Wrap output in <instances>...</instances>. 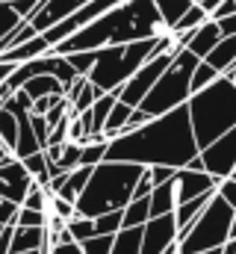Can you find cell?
I'll use <instances>...</instances> for the list:
<instances>
[{"label":"cell","mask_w":236,"mask_h":254,"mask_svg":"<svg viewBox=\"0 0 236 254\" xmlns=\"http://www.w3.org/2000/svg\"><path fill=\"white\" fill-rule=\"evenodd\" d=\"M236 210L216 192L210 198V204L204 207V213L183 231L177 234V252L180 254H201L213 252V249H225L231 243V222H234Z\"/></svg>","instance_id":"cell-6"},{"label":"cell","mask_w":236,"mask_h":254,"mask_svg":"<svg viewBox=\"0 0 236 254\" xmlns=\"http://www.w3.org/2000/svg\"><path fill=\"white\" fill-rule=\"evenodd\" d=\"M192 3H201V0H192Z\"/></svg>","instance_id":"cell-54"},{"label":"cell","mask_w":236,"mask_h":254,"mask_svg":"<svg viewBox=\"0 0 236 254\" xmlns=\"http://www.w3.org/2000/svg\"><path fill=\"white\" fill-rule=\"evenodd\" d=\"M198 142L189 119V107H175L172 113H163L151 119L148 125L136 130H124L110 139L107 160L118 163H139V166H172L183 169L192 157H198Z\"/></svg>","instance_id":"cell-1"},{"label":"cell","mask_w":236,"mask_h":254,"mask_svg":"<svg viewBox=\"0 0 236 254\" xmlns=\"http://www.w3.org/2000/svg\"><path fill=\"white\" fill-rule=\"evenodd\" d=\"M175 178H177V175H175ZM175 178L151 190V219H154V216L175 213V210H177V184H175Z\"/></svg>","instance_id":"cell-19"},{"label":"cell","mask_w":236,"mask_h":254,"mask_svg":"<svg viewBox=\"0 0 236 254\" xmlns=\"http://www.w3.org/2000/svg\"><path fill=\"white\" fill-rule=\"evenodd\" d=\"M0 231H3V225H0Z\"/></svg>","instance_id":"cell-55"},{"label":"cell","mask_w":236,"mask_h":254,"mask_svg":"<svg viewBox=\"0 0 236 254\" xmlns=\"http://www.w3.org/2000/svg\"><path fill=\"white\" fill-rule=\"evenodd\" d=\"M33 101H39V98H48V95H65V86L59 83L54 74H36V77H30L24 86H21Z\"/></svg>","instance_id":"cell-21"},{"label":"cell","mask_w":236,"mask_h":254,"mask_svg":"<svg viewBox=\"0 0 236 254\" xmlns=\"http://www.w3.org/2000/svg\"><path fill=\"white\" fill-rule=\"evenodd\" d=\"M65 60L71 63V68L80 74V77H89L92 65L98 60V51H77V54H65Z\"/></svg>","instance_id":"cell-35"},{"label":"cell","mask_w":236,"mask_h":254,"mask_svg":"<svg viewBox=\"0 0 236 254\" xmlns=\"http://www.w3.org/2000/svg\"><path fill=\"white\" fill-rule=\"evenodd\" d=\"M228 237H231V243H236V216H234V222H231V234Z\"/></svg>","instance_id":"cell-49"},{"label":"cell","mask_w":236,"mask_h":254,"mask_svg":"<svg viewBox=\"0 0 236 254\" xmlns=\"http://www.w3.org/2000/svg\"><path fill=\"white\" fill-rule=\"evenodd\" d=\"M121 219H124L121 210L104 213V216L95 219V231H98V234H118V231H121Z\"/></svg>","instance_id":"cell-37"},{"label":"cell","mask_w":236,"mask_h":254,"mask_svg":"<svg viewBox=\"0 0 236 254\" xmlns=\"http://www.w3.org/2000/svg\"><path fill=\"white\" fill-rule=\"evenodd\" d=\"M65 228H68V234L74 237V243H86L89 237L98 234V231H95V219H89V216H74V219L65 222Z\"/></svg>","instance_id":"cell-32"},{"label":"cell","mask_w":236,"mask_h":254,"mask_svg":"<svg viewBox=\"0 0 236 254\" xmlns=\"http://www.w3.org/2000/svg\"><path fill=\"white\" fill-rule=\"evenodd\" d=\"M201 63L192 51H177L172 65L163 71V77L154 83V89L145 95V101L139 104L151 119L163 116V113H172L175 107H183L189 98H192V71L195 65Z\"/></svg>","instance_id":"cell-7"},{"label":"cell","mask_w":236,"mask_h":254,"mask_svg":"<svg viewBox=\"0 0 236 254\" xmlns=\"http://www.w3.org/2000/svg\"><path fill=\"white\" fill-rule=\"evenodd\" d=\"M113 243H116V234H95L80 246H83V254H113Z\"/></svg>","instance_id":"cell-34"},{"label":"cell","mask_w":236,"mask_h":254,"mask_svg":"<svg viewBox=\"0 0 236 254\" xmlns=\"http://www.w3.org/2000/svg\"><path fill=\"white\" fill-rule=\"evenodd\" d=\"M216 192H207V195H198V198H192V201H183V204H177L175 210V222H177V234H183L201 213H204V207L210 204V198H213Z\"/></svg>","instance_id":"cell-20"},{"label":"cell","mask_w":236,"mask_h":254,"mask_svg":"<svg viewBox=\"0 0 236 254\" xmlns=\"http://www.w3.org/2000/svg\"><path fill=\"white\" fill-rule=\"evenodd\" d=\"M172 60H175V54L172 51H163V54H157V57H151L148 63L142 65L121 89L116 92L118 101H124V104H130V107H139L142 101H145V95L154 89V83L163 77V71L172 65Z\"/></svg>","instance_id":"cell-8"},{"label":"cell","mask_w":236,"mask_h":254,"mask_svg":"<svg viewBox=\"0 0 236 254\" xmlns=\"http://www.w3.org/2000/svg\"><path fill=\"white\" fill-rule=\"evenodd\" d=\"M21 163L27 166L30 178H33L39 187H48V184H51V163H48V154H45V151H36V154L24 157Z\"/></svg>","instance_id":"cell-27"},{"label":"cell","mask_w":236,"mask_h":254,"mask_svg":"<svg viewBox=\"0 0 236 254\" xmlns=\"http://www.w3.org/2000/svg\"><path fill=\"white\" fill-rule=\"evenodd\" d=\"M186 107H189V119H192L198 148H207L222 133L236 127V83L222 74L216 83L195 92L186 101Z\"/></svg>","instance_id":"cell-5"},{"label":"cell","mask_w":236,"mask_h":254,"mask_svg":"<svg viewBox=\"0 0 236 254\" xmlns=\"http://www.w3.org/2000/svg\"><path fill=\"white\" fill-rule=\"evenodd\" d=\"M142 228H121L113 243V254H142Z\"/></svg>","instance_id":"cell-25"},{"label":"cell","mask_w":236,"mask_h":254,"mask_svg":"<svg viewBox=\"0 0 236 254\" xmlns=\"http://www.w3.org/2000/svg\"><path fill=\"white\" fill-rule=\"evenodd\" d=\"M116 95L113 92H107V95H101L83 116H86V122H89V136H104V125H107V119H110V113H113V107H116Z\"/></svg>","instance_id":"cell-18"},{"label":"cell","mask_w":236,"mask_h":254,"mask_svg":"<svg viewBox=\"0 0 236 254\" xmlns=\"http://www.w3.org/2000/svg\"><path fill=\"white\" fill-rule=\"evenodd\" d=\"M89 0H39V9L27 18L39 33H45V30H51L54 24L59 21H65L68 15H74L77 9H83Z\"/></svg>","instance_id":"cell-11"},{"label":"cell","mask_w":236,"mask_h":254,"mask_svg":"<svg viewBox=\"0 0 236 254\" xmlns=\"http://www.w3.org/2000/svg\"><path fill=\"white\" fill-rule=\"evenodd\" d=\"M201 254H222V249H213V252H201Z\"/></svg>","instance_id":"cell-52"},{"label":"cell","mask_w":236,"mask_h":254,"mask_svg":"<svg viewBox=\"0 0 236 254\" xmlns=\"http://www.w3.org/2000/svg\"><path fill=\"white\" fill-rule=\"evenodd\" d=\"M219 77H222V74H219L213 65L201 60V63L195 65V71H192V95H195V92H201V89H207V86H210V83H216Z\"/></svg>","instance_id":"cell-33"},{"label":"cell","mask_w":236,"mask_h":254,"mask_svg":"<svg viewBox=\"0 0 236 254\" xmlns=\"http://www.w3.org/2000/svg\"><path fill=\"white\" fill-rule=\"evenodd\" d=\"M225 77H231V80H234V83H236V68H234V71H231V74H225Z\"/></svg>","instance_id":"cell-51"},{"label":"cell","mask_w":236,"mask_h":254,"mask_svg":"<svg viewBox=\"0 0 236 254\" xmlns=\"http://www.w3.org/2000/svg\"><path fill=\"white\" fill-rule=\"evenodd\" d=\"M154 3H157V9H160L163 21H166L169 27H175L177 21L186 15V9L192 6V0H154Z\"/></svg>","instance_id":"cell-31"},{"label":"cell","mask_w":236,"mask_h":254,"mask_svg":"<svg viewBox=\"0 0 236 254\" xmlns=\"http://www.w3.org/2000/svg\"><path fill=\"white\" fill-rule=\"evenodd\" d=\"M48 254H83V246L80 243H57Z\"/></svg>","instance_id":"cell-46"},{"label":"cell","mask_w":236,"mask_h":254,"mask_svg":"<svg viewBox=\"0 0 236 254\" xmlns=\"http://www.w3.org/2000/svg\"><path fill=\"white\" fill-rule=\"evenodd\" d=\"M145 166L139 163H118V160H104L92 169V178L86 190L77 195V216L98 219L104 213L124 210L133 201V187Z\"/></svg>","instance_id":"cell-4"},{"label":"cell","mask_w":236,"mask_h":254,"mask_svg":"<svg viewBox=\"0 0 236 254\" xmlns=\"http://www.w3.org/2000/svg\"><path fill=\"white\" fill-rule=\"evenodd\" d=\"M12 231H15V225H3V231H0V254H9V246H12Z\"/></svg>","instance_id":"cell-47"},{"label":"cell","mask_w":236,"mask_h":254,"mask_svg":"<svg viewBox=\"0 0 236 254\" xmlns=\"http://www.w3.org/2000/svg\"><path fill=\"white\" fill-rule=\"evenodd\" d=\"M216 192H219V195H222V198H225V201L236 210V181H234V178H222V181H219V187H216Z\"/></svg>","instance_id":"cell-42"},{"label":"cell","mask_w":236,"mask_h":254,"mask_svg":"<svg viewBox=\"0 0 236 254\" xmlns=\"http://www.w3.org/2000/svg\"><path fill=\"white\" fill-rule=\"evenodd\" d=\"M228 178H234V181H236V169H234V172H231V175H228Z\"/></svg>","instance_id":"cell-53"},{"label":"cell","mask_w":236,"mask_h":254,"mask_svg":"<svg viewBox=\"0 0 236 254\" xmlns=\"http://www.w3.org/2000/svg\"><path fill=\"white\" fill-rule=\"evenodd\" d=\"M30 125H33V130H36L39 142L48 148V145H51V125H48V119H45V116H36V113H30Z\"/></svg>","instance_id":"cell-39"},{"label":"cell","mask_w":236,"mask_h":254,"mask_svg":"<svg viewBox=\"0 0 236 254\" xmlns=\"http://www.w3.org/2000/svg\"><path fill=\"white\" fill-rule=\"evenodd\" d=\"M177 42L186 48V51H192L198 60H204L219 42H222V30H219V24L213 21V18H207L201 27H195V30H189V33H175Z\"/></svg>","instance_id":"cell-12"},{"label":"cell","mask_w":236,"mask_h":254,"mask_svg":"<svg viewBox=\"0 0 236 254\" xmlns=\"http://www.w3.org/2000/svg\"><path fill=\"white\" fill-rule=\"evenodd\" d=\"M148 169H151V181H154V187L172 181V178L177 175V169H172V166H148Z\"/></svg>","instance_id":"cell-43"},{"label":"cell","mask_w":236,"mask_h":254,"mask_svg":"<svg viewBox=\"0 0 236 254\" xmlns=\"http://www.w3.org/2000/svg\"><path fill=\"white\" fill-rule=\"evenodd\" d=\"M222 30V36H236V12L234 15H225V18H213Z\"/></svg>","instance_id":"cell-45"},{"label":"cell","mask_w":236,"mask_h":254,"mask_svg":"<svg viewBox=\"0 0 236 254\" xmlns=\"http://www.w3.org/2000/svg\"><path fill=\"white\" fill-rule=\"evenodd\" d=\"M89 178H92V169H89V166H77V169H71L68 178H65V184H62V190H59L57 195H62L65 201H74V204H77V195L86 190Z\"/></svg>","instance_id":"cell-24"},{"label":"cell","mask_w":236,"mask_h":254,"mask_svg":"<svg viewBox=\"0 0 236 254\" xmlns=\"http://www.w3.org/2000/svg\"><path fill=\"white\" fill-rule=\"evenodd\" d=\"M15 225H24V228H45V225H48V213H42V210H30V207H18Z\"/></svg>","instance_id":"cell-36"},{"label":"cell","mask_w":236,"mask_h":254,"mask_svg":"<svg viewBox=\"0 0 236 254\" xmlns=\"http://www.w3.org/2000/svg\"><path fill=\"white\" fill-rule=\"evenodd\" d=\"M204 63H210L219 74H231L236 68V36H222V42L204 57Z\"/></svg>","instance_id":"cell-16"},{"label":"cell","mask_w":236,"mask_h":254,"mask_svg":"<svg viewBox=\"0 0 236 254\" xmlns=\"http://www.w3.org/2000/svg\"><path fill=\"white\" fill-rule=\"evenodd\" d=\"M169 33L172 27L163 21L154 0H124L110 12H104L101 18H95L92 24H86L83 30H77L74 36H68L65 42H59L54 54L65 57L77 51H98L110 45L139 42V39H160Z\"/></svg>","instance_id":"cell-2"},{"label":"cell","mask_w":236,"mask_h":254,"mask_svg":"<svg viewBox=\"0 0 236 254\" xmlns=\"http://www.w3.org/2000/svg\"><path fill=\"white\" fill-rule=\"evenodd\" d=\"M15 139H18V116L9 113L6 107H0V145L12 151Z\"/></svg>","instance_id":"cell-30"},{"label":"cell","mask_w":236,"mask_h":254,"mask_svg":"<svg viewBox=\"0 0 236 254\" xmlns=\"http://www.w3.org/2000/svg\"><path fill=\"white\" fill-rule=\"evenodd\" d=\"M62 98H65V95H48V98H39V101H33V113H36V116H45V113H51V107H57Z\"/></svg>","instance_id":"cell-44"},{"label":"cell","mask_w":236,"mask_h":254,"mask_svg":"<svg viewBox=\"0 0 236 254\" xmlns=\"http://www.w3.org/2000/svg\"><path fill=\"white\" fill-rule=\"evenodd\" d=\"M36 249H54V246H51V240H48V228H24V225H15L9 254L36 252Z\"/></svg>","instance_id":"cell-15"},{"label":"cell","mask_w":236,"mask_h":254,"mask_svg":"<svg viewBox=\"0 0 236 254\" xmlns=\"http://www.w3.org/2000/svg\"><path fill=\"white\" fill-rule=\"evenodd\" d=\"M48 213H54V216H59V219H74L77 216V204L74 201H65L62 195H51V210Z\"/></svg>","instance_id":"cell-38"},{"label":"cell","mask_w":236,"mask_h":254,"mask_svg":"<svg viewBox=\"0 0 236 254\" xmlns=\"http://www.w3.org/2000/svg\"><path fill=\"white\" fill-rule=\"evenodd\" d=\"M234 12H236V0H225V3H219V6L213 9L210 18H225V15H234Z\"/></svg>","instance_id":"cell-48"},{"label":"cell","mask_w":236,"mask_h":254,"mask_svg":"<svg viewBox=\"0 0 236 254\" xmlns=\"http://www.w3.org/2000/svg\"><path fill=\"white\" fill-rule=\"evenodd\" d=\"M198 154H201L204 172H210L216 181L228 178L236 169V127H231L228 133H222L216 142H210V145L201 148Z\"/></svg>","instance_id":"cell-9"},{"label":"cell","mask_w":236,"mask_h":254,"mask_svg":"<svg viewBox=\"0 0 236 254\" xmlns=\"http://www.w3.org/2000/svg\"><path fill=\"white\" fill-rule=\"evenodd\" d=\"M107 148H110V139H107V136H89V139L80 145V166L95 169L98 163L107 160Z\"/></svg>","instance_id":"cell-22"},{"label":"cell","mask_w":236,"mask_h":254,"mask_svg":"<svg viewBox=\"0 0 236 254\" xmlns=\"http://www.w3.org/2000/svg\"><path fill=\"white\" fill-rule=\"evenodd\" d=\"M18 207H21V204H15V201H9V198L0 195V225H15Z\"/></svg>","instance_id":"cell-41"},{"label":"cell","mask_w":236,"mask_h":254,"mask_svg":"<svg viewBox=\"0 0 236 254\" xmlns=\"http://www.w3.org/2000/svg\"><path fill=\"white\" fill-rule=\"evenodd\" d=\"M45 54H51V42L39 33V36H33V39H27V42L15 45V48H9V51H3V54H0V63L21 65V63H30V60H39V57H45Z\"/></svg>","instance_id":"cell-14"},{"label":"cell","mask_w":236,"mask_h":254,"mask_svg":"<svg viewBox=\"0 0 236 254\" xmlns=\"http://www.w3.org/2000/svg\"><path fill=\"white\" fill-rule=\"evenodd\" d=\"M177 204H183V201H192V198H198V195H207V192H216L219 187V181L210 175V172H195V169H177Z\"/></svg>","instance_id":"cell-13"},{"label":"cell","mask_w":236,"mask_h":254,"mask_svg":"<svg viewBox=\"0 0 236 254\" xmlns=\"http://www.w3.org/2000/svg\"><path fill=\"white\" fill-rule=\"evenodd\" d=\"M121 213H124L121 228H142V225H148V219H151V195L148 198H133Z\"/></svg>","instance_id":"cell-23"},{"label":"cell","mask_w":236,"mask_h":254,"mask_svg":"<svg viewBox=\"0 0 236 254\" xmlns=\"http://www.w3.org/2000/svg\"><path fill=\"white\" fill-rule=\"evenodd\" d=\"M154 190V181H151V169L145 166V172L139 175V181H136V187H133V198H148Z\"/></svg>","instance_id":"cell-40"},{"label":"cell","mask_w":236,"mask_h":254,"mask_svg":"<svg viewBox=\"0 0 236 254\" xmlns=\"http://www.w3.org/2000/svg\"><path fill=\"white\" fill-rule=\"evenodd\" d=\"M210 18V12L201 6V3H192L189 9H186V15L177 21L175 27H172V33H189V30H195V27H201L204 21Z\"/></svg>","instance_id":"cell-29"},{"label":"cell","mask_w":236,"mask_h":254,"mask_svg":"<svg viewBox=\"0 0 236 254\" xmlns=\"http://www.w3.org/2000/svg\"><path fill=\"white\" fill-rule=\"evenodd\" d=\"M36 151H45V145L39 142V136H36V130L30 125V113L27 116H18V139H15V148H12V157H18V160H24V157H30V154H36Z\"/></svg>","instance_id":"cell-17"},{"label":"cell","mask_w":236,"mask_h":254,"mask_svg":"<svg viewBox=\"0 0 236 254\" xmlns=\"http://www.w3.org/2000/svg\"><path fill=\"white\" fill-rule=\"evenodd\" d=\"M175 243H177L175 213L148 219V225L142 231V254H166V249H172Z\"/></svg>","instance_id":"cell-10"},{"label":"cell","mask_w":236,"mask_h":254,"mask_svg":"<svg viewBox=\"0 0 236 254\" xmlns=\"http://www.w3.org/2000/svg\"><path fill=\"white\" fill-rule=\"evenodd\" d=\"M133 110H136V107L124 104V101H116V107H113V113H110V119H107V125H104V136L113 139L118 133H124V130H127V119H130Z\"/></svg>","instance_id":"cell-28"},{"label":"cell","mask_w":236,"mask_h":254,"mask_svg":"<svg viewBox=\"0 0 236 254\" xmlns=\"http://www.w3.org/2000/svg\"><path fill=\"white\" fill-rule=\"evenodd\" d=\"M163 51H172V54L183 51V45L177 42L175 33L160 36V39H139V42H127V45L98 48V60H95L92 71H89V80L101 92H113L116 95L151 57H157Z\"/></svg>","instance_id":"cell-3"},{"label":"cell","mask_w":236,"mask_h":254,"mask_svg":"<svg viewBox=\"0 0 236 254\" xmlns=\"http://www.w3.org/2000/svg\"><path fill=\"white\" fill-rule=\"evenodd\" d=\"M6 157H12V151H6V148H0V166L6 163Z\"/></svg>","instance_id":"cell-50"},{"label":"cell","mask_w":236,"mask_h":254,"mask_svg":"<svg viewBox=\"0 0 236 254\" xmlns=\"http://www.w3.org/2000/svg\"><path fill=\"white\" fill-rule=\"evenodd\" d=\"M24 21H27V18H21V15L15 12V6H12V3L0 0V54L9 48V45H6V39H9V36H12Z\"/></svg>","instance_id":"cell-26"}]
</instances>
